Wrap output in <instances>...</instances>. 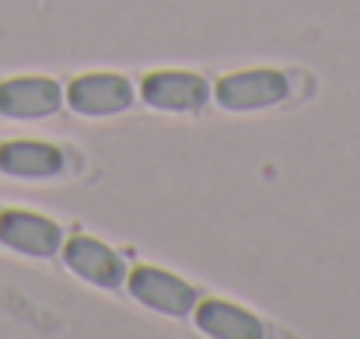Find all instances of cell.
Listing matches in <instances>:
<instances>
[{
	"instance_id": "6da1fadb",
	"label": "cell",
	"mask_w": 360,
	"mask_h": 339,
	"mask_svg": "<svg viewBox=\"0 0 360 339\" xmlns=\"http://www.w3.org/2000/svg\"><path fill=\"white\" fill-rule=\"evenodd\" d=\"M126 287L143 308L168 319H189L200 305L196 287H189L186 280L158 266H136L133 273H126Z\"/></svg>"
},
{
	"instance_id": "7a4b0ae2",
	"label": "cell",
	"mask_w": 360,
	"mask_h": 339,
	"mask_svg": "<svg viewBox=\"0 0 360 339\" xmlns=\"http://www.w3.org/2000/svg\"><path fill=\"white\" fill-rule=\"evenodd\" d=\"M287 95H290V81H287V74L269 70V67L235 70V74L221 77L217 88H214L217 105H221V109H231V113L269 109V105H280Z\"/></svg>"
},
{
	"instance_id": "3957f363",
	"label": "cell",
	"mask_w": 360,
	"mask_h": 339,
	"mask_svg": "<svg viewBox=\"0 0 360 339\" xmlns=\"http://www.w3.org/2000/svg\"><path fill=\"white\" fill-rule=\"evenodd\" d=\"M140 98L161 113H196L210 98V84L189 70H150L140 81Z\"/></svg>"
},
{
	"instance_id": "277c9868",
	"label": "cell",
	"mask_w": 360,
	"mask_h": 339,
	"mask_svg": "<svg viewBox=\"0 0 360 339\" xmlns=\"http://www.w3.org/2000/svg\"><path fill=\"white\" fill-rule=\"evenodd\" d=\"M67 105L91 119L120 115L133 105V84L122 74H81L67 88Z\"/></svg>"
},
{
	"instance_id": "5b68a950",
	"label": "cell",
	"mask_w": 360,
	"mask_h": 339,
	"mask_svg": "<svg viewBox=\"0 0 360 339\" xmlns=\"http://www.w3.org/2000/svg\"><path fill=\"white\" fill-rule=\"evenodd\" d=\"M63 262L70 266V273H77L81 280H88V283H95V287L120 290L122 283H126V262H122L105 241H98V238H91V234L70 238V241L63 245Z\"/></svg>"
},
{
	"instance_id": "8992f818",
	"label": "cell",
	"mask_w": 360,
	"mask_h": 339,
	"mask_svg": "<svg viewBox=\"0 0 360 339\" xmlns=\"http://www.w3.org/2000/svg\"><path fill=\"white\" fill-rule=\"evenodd\" d=\"M0 241L21 255L49 259L63 245V231L56 221L32 214V210H4L0 214Z\"/></svg>"
},
{
	"instance_id": "52a82bcc",
	"label": "cell",
	"mask_w": 360,
	"mask_h": 339,
	"mask_svg": "<svg viewBox=\"0 0 360 339\" xmlns=\"http://www.w3.org/2000/svg\"><path fill=\"white\" fill-rule=\"evenodd\" d=\"M63 105V91L49 77H14L0 84V113L7 119H46Z\"/></svg>"
},
{
	"instance_id": "ba28073f",
	"label": "cell",
	"mask_w": 360,
	"mask_h": 339,
	"mask_svg": "<svg viewBox=\"0 0 360 339\" xmlns=\"http://www.w3.org/2000/svg\"><path fill=\"white\" fill-rule=\"evenodd\" d=\"M0 172L14 179H56L63 172V151L42 140H7L0 147Z\"/></svg>"
},
{
	"instance_id": "9c48e42d",
	"label": "cell",
	"mask_w": 360,
	"mask_h": 339,
	"mask_svg": "<svg viewBox=\"0 0 360 339\" xmlns=\"http://www.w3.org/2000/svg\"><path fill=\"white\" fill-rule=\"evenodd\" d=\"M196 326L207 333V336H217V339H262L266 336V326L245 312L231 301H203L196 305Z\"/></svg>"
}]
</instances>
